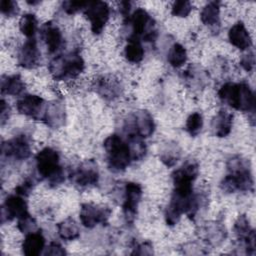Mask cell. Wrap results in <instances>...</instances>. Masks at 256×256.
<instances>
[{
  "label": "cell",
  "instance_id": "cell-11",
  "mask_svg": "<svg viewBox=\"0 0 256 256\" xmlns=\"http://www.w3.org/2000/svg\"><path fill=\"white\" fill-rule=\"evenodd\" d=\"M111 214L108 207L95 205L92 203H84L81 205L79 217L81 223L87 228H93L97 224H104L107 222Z\"/></svg>",
  "mask_w": 256,
  "mask_h": 256
},
{
  "label": "cell",
  "instance_id": "cell-28",
  "mask_svg": "<svg viewBox=\"0 0 256 256\" xmlns=\"http://www.w3.org/2000/svg\"><path fill=\"white\" fill-rule=\"evenodd\" d=\"M167 60L171 66L175 68L181 67L187 60L186 49L179 43L173 44L168 52Z\"/></svg>",
  "mask_w": 256,
  "mask_h": 256
},
{
  "label": "cell",
  "instance_id": "cell-13",
  "mask_svg": "<svg viewBox=\"0 0 256 256\" xmlns=\"http://www.w3.org/2000/svg\"><path fill=\"white\" fill-rule=\"evenodd\" d=\"M16 106L19 113L29 116L35 120L42 121L47 104L41 97L27 94L17 101Z\"/></svg>",
  "mask_w": 256,
  "mask_h": 256
},
{
  "label": "cell",
  "instance_id": "cell-39",
  "mask_svg": "<svg viewBox=\"0 0 256 256\" xmlns=\"http://www.w3.org/2000/svg\"><path fill=\"white\" fill-rule=\"evenodd\" d=\"M153 253L152 244L150 242H144L140 245L135 246L134 251L131 254H139V255H150Z\"/></svg>",
  "mask_w": 256,
  "mask_h": 256
},
{
  "label": "cell",
  "instance_id": "cell-15",
  "mask_svg": "<svg viewBox=\"0 0 256 256\" xmlns=\"http://www.w3.org/2000/svg\"><path fill=\"white\" fill-rule=\"evenodd\" d=\"M234 232L237 239L244 245L245 253L248 255L255 254V231L251 228L248 219L245 215H240L235 224Z\"/></svg>",
  "mask_w": 256,
  "mask_h": 256
},
{
  "label": "cell",
  "instance_id": "cell-4",
  "mask_svg": "<svg viewBox=\"0 0 256 256\" xmlns=\"http://www.w3.org/2000/svg\"><path fill=\"white\" fill-rule=\"evenodd\" d=\"M35 160L38 174L46 179L50 185L56 186L64 181V172L60 166V157L56 150L45 147L37 153Z\"/></svg>",
  "mask_w": 256,
  "mask_h": 256
},
{
  "label": "cell",
  "instance_id": "cell-17",
  "mask_svg": "<svg viewBox=\"0 0 256 256\" xmlns=\"http://www.w3.org/2000/svg\"><path fill=\"white\" fill-rule=\"evenodd\" d=\"M40 60V52L34 38L27 40L18 53V64L26 69L35 68Z\"/></svg>",
  "mask_w": 256,
  "mask_h": 256
},
{
  "label": "cell",
  "instance_id": "cell-37",
  "mask_svg": "<svg viewBox=\"0 0 256 256\" xmlns=\"http://www.w3.org/2000/svg\"><path fill=\"white\" fill-rule=\"evenodd\" d=\"M33 184H34L33 180L26 179L22 184L17 186V188L15 189L16 194H18L20 196H27L30 193V191L32 190Z\"/></svg>",
  "mask_w": 256,
  "mask_h": 256
},
{
  "label": "cell",
  "instance_id": "cell-21",
  "mask_svg": "<svg viewBox=\"0 0 256 256\" xmlns=\"http://www.w3.org/2000/svg\"><path fill=\"white\" fill-rule=\"evenodd\" d=\"M65 110L61 103L54 102L47 104L46 111L43 117V122H45L50 127H59L64 123Z\"/></svg>",
  "mask_w": 256,
  "mask_h": 256
},
{
  "label": "cell",
  "instance_id": "cell-7",
  "mask_svg": "<svg viewBox=\"0 0 256 256\" xmlns=\"http://www.w3.org/2000/svg\"><path fill=\"white\" fill-rule=\"evenodd\" d=\"M198 164L190 161L184 164L181 168L175 170L172 173V179L174 184V194L180 196H189L193 193L192 183L198 175Z\"/></svg>",
  "mask_w": 256,
  "mask_h": 256
},
{
  "label": "cell",
  "instance_id": "cell-23",
  "mask_svg": "<svg viewBox=\"0 0 256 256\" xmlns=\"http://www.w3.org/2000/svg\"><path fill=\"white\" fill-rule=\"evenodd\" d=\"M219 13H220V3L218 1L209 2L204 6L201 11V21L203 24L209 27L219 26Z\"/></svg>",
  "mask_w": 256,
  "mask_h": 256
},
{
  "label": "cell",
  "instance_id": "cell-1",
  "mask_svg": "<svg viewBox=\"0 0 256 256\" xmlns=\"http://www.w3.org/2000/svg\"><path fill=\"white\" fill-rule=\"evenodd\" d=\"M229 174L221 181L220 187L223 191L233 193L235 191H252L253 177L249 162L241 157H233L227 164Z\"/></svg>",
  "mask_w": 256,
  "mask_h": 256
},
{
  "label": "cell",
  "instance_id": "cell-40",
  "mask_svg": "<svg viewBox=\"0 0 256 256\" xmlns=\"http://www.w3.org/2000/svg\"><path fill=\"white\" fill-rule=\"evenodd\" d=\"M1 110H0V119H1V125H4V123L8 120L9 114H10V107L8 104L2 99L1 100Z\"/></svg>",
  "mask_w": 256,
  "mask_h": 256
},
{
  "label": "cell",
  "instance_id": "cell-2",
  "mask_svg": "<svg viewBox=\"0 0 256 256\" xmlns=\"http://www.w3.org/2000/svg\"><path fill=\"white\" fill-rule=\"evenodd\" d=\"M219 98L230 107L243 112L255 111V96L246 83H225L218 91Z\"/></svg>",
  "mask_w": 256,
  "mask_h": 256
},
{
  "label": "cell",
  "instance_id": "cell-20",
  "mask_svg": "<svg viewBox=\"0 0 256 256\" xmlns=\"http://www.w3.org/2000/svg\"><path fill=\"white\" fill-rule=\"evenodd\" d=\"M44 247L45 238L39 230L26 234L22 243V251L27 256H37L41 254Z\"/></svg>",
  "mask_w": 256,
  "mask_h": 256
},
{
  "label": "cell",
  "instance_id": "cell-34",
  "mask_svg": "<svg viewBox=\"0 0 256 256\" xmlns=\"http://www.w3.org/2000/svg\"><path fill=\"white\" fill-rule=\"evenodd\" d=\"M88 2L87 1H72V0H68V1H64L62 3V7L63 10L67 13V14H74L76 12H78L79 10H84L85 7L87 6Z\"/></svg>",
  "mask_w": 256,
  "mask_h": 256
},
{
  "label": "cell",
  "instance_id": "cell-35",
  "mask_svg": "<svg viewBox=\"0 0 256 256\" xmlns=\"http://www.w3.org/2000/svg\"><path fill=\"white\" fill-rule=\"evenodd\" d=\"M0 9L6 16H14L18 13V5L12 0H2L0 2Z\"/></svg>",
  "mask_w": 256,
  "mask_h": 256
},
{
  "label": "cell",
  "instance_id": "cell-29",
  "mask_svg": "<svg viewBox=\"0 0 256 256\" xmlns=\"http://www.w3.org/2000/svg\"><path fill=\"white\" fill-rule=\"evenodd\" d=\"M19 28L23 35H25L29 39L34 38L37 30V19L35 15L31 13L23 15L19 21Z\"/></svg>",
  "mask_w": 256,
  "mask_h": 256
},
{
  "label": "cell",
  "instance_id": "cell-3",
  "mask_svg": "<svg viewBox=\"0 0 256 256\" xmlns=\"http://www.w3.org/2000/svg\"><path fill=\"white\" fill-rule=\"evenodd\" d=\"M108 167L113 172L124 171L132 161L128 143L117 134L108 136L103 142Z\"/></svg>",
  "mask_w": 256,
  "mask_h": 256
},
{
  "label": "cell",
  "instance_id": "cell-16",
  "mask_svg": "<svg viewBox=\"0 0 256 256\" xmlns=\"http://www.w3.org/2000/svg\"><path fill=\"white\" fill-rule=\"evenodd\" d=\"M28 214L27 204L25 200L20 195H10L8 196L1 209V223L6 221H11L14 218H21L22 216Z\"/></svg>",
  "mask_w": 256,
  "mask_h": 256
},
{
  "label": "cell",
  "instance_id": "cell-31",
  "mask_svg": "<svg viewBox=\"0 0 256 256\" xmlns=\"http://www.w3.org/2000/svg\"><path fill=\"white\" fill-rule=\"evenodd\" d=\"M186 130L191 136H196L200 133L203 127L202 115L198 112L190 114L186 120Z\"/></svg>",
  "mask_w": 256,
  "mask_h": 256
},
{
  "label": "cell",
  "instance_id": "cell-9",
  "mask_svg": "<svg viewBox=\"0 0 256 256\" xmlns=\"http://www.w3.org/2000/svg\"><path fill=\"white\" fill-rule=\"evenodd\" d=\"M84 15L91 23V31L98 35L102 32L110 15V8L106 2L103 1H88L84 9Z\"/></svg>",
  "mask_w": 256,
  "mask_h": 256
},
{
  "label": "cell",
  "instance_id": "cell-6",
  "mask_svg": "<svg viewBox=\"0 0 256 256\" xmlns=\"http://www.w3.org/2000/svg\"><path fill=\"white\" fill-rule=\"evenodd\" d=\"M128 23L132 28L131 38L143 40L146 42L154 41L157 37V29L155 28V21L142 8L136 9L130 16H128Z\"/></svg>",
  "mask_w": 256,
  "mask_h": 256
},
{
  "label": "cell",
  "instance_id": "cell-10",
  "mask_svg": "<svg viewBox=\"0 0 256 256\" xmlns=\"http://www.w3.org/2000/svg\"><path fill=\"white\" fill-rule=\"evenodd\" d=\"M70 180L80 187H88L97 184L99 172L94 160H86L69 174Z\"/></svg>",
  "mask_w": 256,
  "mask_h": 256
},
{
  "label": "cell",
  "instance_id": "cell-25",
  "mask_svg": "<svg viewBox=\"0 0 256 256\" xmlns=\"http://www.w3.org/2000/svg\"><path fill=\"white\" fill-rule=\"evenodd\" d=\"M58 235L64 240H74L80 236V230L78 224L72 218H67L57 224Z\"/></svg>",
  "mask_w": 256,
  "mask_h": 256
},
{
  "label": "cell",
  "instance_id": "cell-38",
  "mask_svg": "<svg viewBox=\"0 0 256 256\" xmlns=\"http://www.w3.org/2000/svg\"><path fill=\"white\" fill-rule=\"evenodd\" d=\"M240 65L243 67L244 70L246 71H251L253 68H254V65H255V58H254V54L251 52V53H248L246 55H244L240 61Z\"/></svg>",
  "mask_w": 256,
  "mask_h": 256
},
{
  "label": "cell",
  "instance_id": "cell-24",
  "mask_svg": "<svg viewBox=\"0 0 256 256\" xmlns=\"http://www.w3.org/2000/svg\"><path fill=\"white\" fill-rule=\"evenodd\" d=\"M24 83L20 75L3 76L1 78V91L3 94L7 95H19L24 90Z\"/></svg>",
  "mask_w": 256,
  "mask_h": 256
},
{
  "label": "cell",
  "instance_id": "cell-5",
  "mask_svg": "<svg viewBox=\"0 0 256 256\" xmlns=\"http://www.w3.org/2000/svg\"><path fill=\"white\" fill-rule=\"evenodd\" d=\"M48 69L55 80L75 78L84 70V60L77 51H73L53 58Z\"/></svg>",
  "mask_w": 256,
  "mask_h": 256
},
{
  "label": "cell",
  "instance_id": "cell-18",
  "mask_svg": "<svg viewBox=\"0 0 256 256\" xmlns=\"http://www.w3.org/2000/svg\"><path fill=\"white\" fill-rule=\"evenodd\" d=\"M41 37L50 53L56 52L62 45L63 37L60 29L53 22H47L41 27Z\"/></svg>",
  "mask_w": 256,
  "mask_h": 256
},
{
  "label": "cell",
  "instance_id": "cell-8",
  "mask_svg": "<svg viewBox=\"0 0 256 256\" xmlns=\"http://www.w3.org/2000/svg\"><path fill=\"white\" fill-rule=\"evenodd\" d=\"M124 127L126 135L136 134L141 138H146L153 134L155 124L152 115L148 111L138 110L129 117Z\"/></svg>",
  "mask_w": 256,
  "mask_h": 256
},
{
  "label": "cell",
  "instance_id": "cell-33",
  "mask_svg": "<svg viewBox=\"0 0 256 256\" xmlns=\"http://www.w3.org/2000/svg\"><path fill=\"white\" fill-rule=\"evenodd\" d=\"M18 229L25 234L37 231V224L35 219L32 218V216H30L29 213L22 216L21 218L18 219Z\"/></svg>",
  "mask_w": 256,
  "mask_h": 256
},
{
  "label": "cell",
  "instance_id": "cell-30",
  "mask_svg": "<svg viewBox=\"0 0 256 256\" xmlns=\"http://www.w3.org/2000/svg\"><path fill=\"white\" fill-rule=\"evenodd\" d=\"M118 90L119 86L115 80L103 77L97 83V92L103 97L112 98L117 95Z\"/></svg>",
  "mask_w": 256,
  "mask_h": 256
},
{
  "label": "cell",
  "instance_id": "cell-12",
  "mask_svg": "<svg viewBox=\"0 0 256 256\" xmlns=\"http://www.w3.org/2000/svg\"><path fill=\"white\" fill-rule=\"evenodd\" d=\"M2 155L7 158L15 160H25L31 155V148L29 141L25 135H18L10 140L2 143Z\"/></svg>",
  "mask_w": 256,
  "mask_h": 256
},
{
  "label": "cell",
  "instance_id": "cell-32",
  "mask_svg": "<svg viewBox=\"0 0 256 256\" xmlns=\"http://www.w3.org/2000/svg\"><path fill=\"white\" fill-rule=\"evenodd\" d=\"M192 10V5L189 1L178 0L175 1L171 8V13L177 17H187Z\"/></svg>",
  "mask_w": 256,
  "mask_h": 256
},
{
  "label": "cell",
  "instance_id": "cell-26",
  "mask_svg": "<svg viewBox=\"0 0 256 256\" xmlns=\"http://www.w3.org/2000/svg\"><path fill=\"white\" fill-rule=\"evenodd\" d=\"M124 54L126 59L132 63L140 62L144 57V49L141 45V41L136 38H128V44L125 47Z\"/></svg>",
  "mask_w": 256,
  "mask_h": 256
},
{
  "label": "cell",
  "instance_id": "cell-19",
  "mask_svg": "<svg viewBox=\"0 0 256 256\" xmlns=\"http://www.w3.org/2000/svg\"><path fill=\"white\" fill-rule=\"evenodd\" d=\"M228 39L230 43L240 50L248 49L252 46V40L245 25L239 21L235 23L228 32Z\"/></svg>",
  "mask_w": 256,
  "mask_h": 256
},
{
  "label": "cell",
  "instance_id": "cell-27",
  "mask_svg": "<svg viewBox=\"0 0 256 256\" xmlns=\"http://www.w3.org/2000/svg\"><path fill=\"white\" fill-rule=\"evenodd\" d=\"M126 137L132 160H141L146 153V146L142 141V138L136 134H129L126 135Z\"/></svg>",
  "mask_w": 256,
  "mask_h": 256
},
{
  "label": "cell",
  "instance_id": "cell-22",
  "mask_svg": "<svg viewBox=\"0 0 256 256\" xmlns=\"http://www.w3.org/2000/svg\"><path fill=\"white\" fill-rule=\"evenodd\" d=\"M233 123V114L220 110L212 122V128L214 134L217 137H225L231 132Z\"/></svg>",
  "mask_w": 256,
  "mask_h": 256
},
{
  "label": "cell",
  "instance_id": "cell-36",
  "mask_svg": "<svg viewBox=\"0 0 256 256\" xmlns=\"http://www.w3.org/2000/svg\"><path fill=\"white\" fill-rule=\"evenodd\" d=\"M43 254L44 255H53V256H56V255L63 256V255L66 254V251L64 250V248L59 243L51 242L49 244V246L46 248V250L44 251Z\"/></svg>",
  "mask_w": 256,
  "mask_h": 256
},
{
  "label": "cell",
  "instance_id": "cell-41",
  "mask_svg": "<svg viewBox=\"0 0 256 256\" xmlns=\"http://www.w3.org/2000/svg\"><path fill=\"white\" fill-rule=\"evenodd\" d=\"M121 13L124 15V17L129 16V11H130V2L123 1L121 2V8H120Z\"/></svg>",
  "mask_w": 256,
  "mask_h": 256
},
{
  "label": "cell",
  "instance_id": "cell-14",
  "mask_svg": "<svg viewBox=\"0 0 256 256\" xmlns=\"http://www.w3.org/2000/svg\"><path fill=\"white\" fill-rule=\"evenodd\" d=\"M142 197V188L138 183L128 182L125 185V197L123 203V213L127 222H132L135 218L139 202Z\"/></svg>",
  "mask_w": 256,
  "mask_h": 256
},
{
  "label": "cell",
  "instance_id": "cell-42",
  "mask_svg": "<svg viewBox=\"0 0 256 256\" xmlns=\"http://www.w3.org/2000/svg\"><path fill=\"white\" fill-rule=\"evenodd\" d=\"M27 3H29V4H31V5H34V4L40 3V1H27Z\"/></svg>",
  "mask_w": 256,
  "mask_h": 256
}]
</instances>
